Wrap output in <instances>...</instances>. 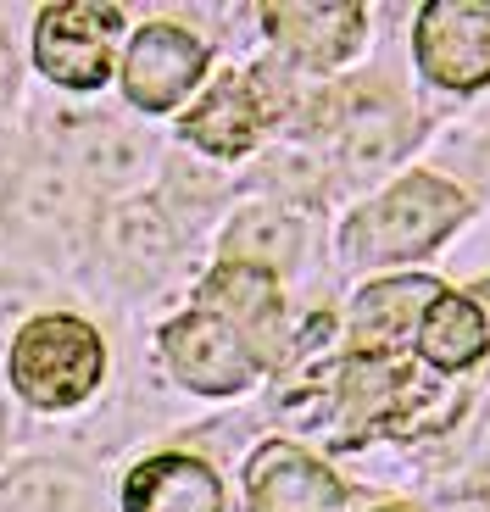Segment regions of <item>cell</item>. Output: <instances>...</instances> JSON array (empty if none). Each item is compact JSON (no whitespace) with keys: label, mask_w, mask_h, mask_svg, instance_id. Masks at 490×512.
Listing matches in <instances>:
<instances>
[{"label":"cell","mask_w":490,"mask_h":512,"mask_svg":"<svg viewBox=\"0 0 490 512\" xmlns=\"http://www.w3.org/2000/svg\"><path fill=\"white\" fill-rule=\"evenodd\" d=\"M0 512H84V479L62 462H23L0 479Z\"/></svg>","instance_id":"17"},{"label":"cell","mask_w":490,"mask_h":512,"mask_svg":"<svg viewBox=\"0 0 490 512\" xmlns=\"http://www.w3.org/2000/svg\"><path fill=\"white\" fill-rule=\"evenodd\" d=\"M84 206V184L67 167H23L17 184L6 190V218L17 229H56Z\"/></svg>","instance_id":"14"},{"label":"cell","mask_w":490,"mask_h":512,"mask_svg":"<svg viewBox=\"0 0 490 512\" xmlns=\"http://www.w3.org/2000/svg\"><path fill=\"white\" fill-rule=\"evenodd\" d=\"M262 117L268 112H262V101H257V84L229 73L195 101L190 117H184V140L212 151V156H245L262 134Z\"/></svg>","instance_id":"12"},{"label":"cell","mask_w":490,"mask_h":512,"mask_svg":"<svg viewBox=\"0 0 490 512\" xmlns=\"http://www.w3.org/2000/svg\"><path fill=\"white\" fill-rule=\"evenodd\" d=\"M207 73V45L190 28L151 23L134 34L129 56H123V90L140 112H168L201 84Z\"/></svg>","instance_id":"6"},{"label":"cell","mask_w":490,"mask_h":512,"mask_svg":"<svg viewBox=\"0 0 490 512\" xmlns=\"http://www.w3.org/2000/svg\"><path fill=\"white\" fill-rule=\"evenodd\" d=\"M463 218L468 195L457 184L435 179V173H413V179L390 184L374 206H362L346 223L340 245L351 262H401V256H424L429 245H440Z\"/></svg>","instance_id":"1"},{"label":"cell","mask_w":490,"mask_h":512,"mask_svg":"<svg viewBox=\"0 0 490 512\" xmlns=\"http://www.w3.org/2000/svg\"><path fill=\"white\" fill-rule=\"evenodd\" d=\"M490 346V329H485V312L457 290H440L435 307L424 312L418 323V340H413V357L424 362L429 373H463L485 357Z\"/></svg>","instance_id":"13"},{"label":"cell","mask_w":490,"mask_h":512,"mask_svg":"<svg viewBox=\"0 0 490 512\" xmlns=\"http://www.w3.org/2000/svg\"><path fill=\"white\" fill-rule=\"evenodd\" d=\"M201 312L234 323L245 334V346L262 351V362H279V284L273 273H257V268H234L223 262L207 284H201Z\"/></svg>","instance_id":"9"},{"label":"cell","mask_w":490,"mask_h":512,"mask_svg":"<svg viewBox=\"0 0 490 512\" xmlns=\"http://www.w3.org/2000/svg\"><path fill=\"white\" fill-rule=\"evenodd\" d=\"M101 240H106V251H112L117 262L156 268V262H168V251H173V223L156 201H123V206L106 212Z\"/></svg>","instance_id":"15"},{"label":"cell","mask_w":490,"mask_h":512,"mask_svg":"<svg viewBox=\"0 0 490 512\" xmlns=\"http://www.w3.org/2000/svg\"><path fill=\"white\" fill-rule=\"evenodd\" d=\"M245 496L251 512H346L340 479L290 440H268L245 462Z\"/></svg>","instance_id":"7"},{"label":"cell","mask_w":490,"mask_h":512,"mask_svg":"<svg viewBox=\"0 0 490 512\" xmlns=\"http://www.w3.org/2000/svg\"><path fill=\"white\" fill-rule=\"evenodd\" d=\"M151 162V145L129 128H90L78 140V167L90 173L95 184H134Z\"/></svg>","instance_id":"18"},{"label":"cell","mask_w":490,"mask_h":512,"mask_svg":"<svg viewBox=\"0 0 490 512\" xmlns=\"http://www.w3.org/2000/svg\"><path fill=\"white\" fill-rule=\"evenodd\" d=\"M223 251H229L234 268L273 273V268H284V262H296L301 229H296V218H284V212H268V206H257V212L234 218V229L223 234Z\"/></svg>","instance_id":"16"},{"label":"cell","mask_w":490,"mask_h":512,"mask_svg":"<svg viewBox=\"0 0 490 512\" xmlns=\"http://www.w3.org/2000/svg\"><path fill=\"white\" fill-rule=\"evenodd\" d=\"M12 78H17V62H12V45H6V34H0V101L12 95Z\"/></svg>","instance_id":"20"},{"label":"cell","mask_w":490,"mask_h":512,"mask_svg":"<svg viewBox=\"0 0 490 512\" xmlns=\"http://www.w3.org/2000/svg\"><path fill=\"white\" fill-rule=\"evenodd\" d=\"M401 140H407V128H401V112H396L390 101L368 106V112H351V117H346V134H340L351 167H379V162H390V156L401 151Z\"/></svg>","instance_id":"19"},{"label":"cell","mask_w":490,"mask_h":512,"mask_svg":"<svg viewBox=\"0 0 490 512\" xmlns=\"http://www.w3.org/2000/svg\"><path fill=\"white\" fill-rule=\"evenodd\" d=\"M6 368H12V390L28 407L62 412V407H78L101 384L106 346L84 318L51 312V318L23 323V334L12 340V362Z\"/></svg>","instance_id":"2"},{"label":"cell","mask_w":490,"mask_h":512,"mask_svg":"<svg viewBox=\"0 0 490 512\" xmlns=\"http://www.w3.org/2000/svg\"><path fill=\"white\" fill-rule=\"evenodd\" d=\"M123 512H223V485L201 457L162 451L129 474Z\"/></svg>","instance_id":"10"},{"label":"cell","mask_w":490,"mask_h":512,"mask_svg":"<svg viewBox=\"0 0 490 512\" xmlns=\"http://www.w3.org/2000/svg\"><path fill=\"white\" fill-rule=\"evenodd\" d=\"M112 28L117 6H90V0H67L39 12L34 28V62L45 78L67 90H101L112 78Z\"/></svg>","instance_id":"4"},{"label":"cell","mask_w":490,"mask_h":512,"mask_svg":"<svg viewBox=\"0 0 490 512\" xmlns=\"http://www.w3.org/2000/svg\"><path fill=\"white\" fill-rule=\"evenodd\" d=\"M440 290L446 284L424 279V273L368 284L357 295V307H351V357H396V351H407Z\"/></svg>","instance_id":"8"},{"label":"cell","mask_w":490,"mask_h":512,"mask_svg":"<svg viewBox=\"0 0 490 512\" xmlns=\"http://www.w3.org/2000/svg\"><path fill=\"white\" fill-rule=\"evenodd\" d=\"M413 51L424 78L440 90H485L490 84V0H429L418 12Z\"/></svg>","instance_id":"3"},{"label":"cell","mask_w":490,"mask_h":512,"mask_svg":"<svg viewBox=\"0 0 490 512\" xmlns=\"http://www.w3.org/2000/svg\"><path fill=\"white\" fill-rule=\"evenodd\" d=\"M162 351H168L173 373L190 390H201V396H234V390H245V379L257 368V351L245 346V334L201 307L168 323Z\"/></svg>","instance_id":"5"},{"label":"cell","mask_w":490,"mask_h":512,"mask_svg":"<svg viewBox=\"0 0 490 512\" xmlns=\"http://www.w3.org/2000/svg\"><path fill=\"white\" fill-rule=\"evenodd\" d=\"M262 23H268V34L279 39L284 51L307 67H335L362 45V6H340V0L335 6H296V0H284V6L262 12Z\"/></svg>","instance_id":"11"},{"label":"cell","mask_w":490,"mask_h":512,"mask_svg":"<svg viewBox=\"0 0 490 512\" xmlns=\"http://www.w3.org/2000/svg\"><path fill=\"white\" fill-rule=\"evenodd\" d=\"M390 512H396V507H390Z\"/></svg>","instance_id":"21"}]
</instances>
